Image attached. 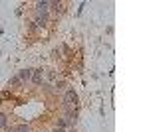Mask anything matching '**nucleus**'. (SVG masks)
I'll use <instances>...</instances> for the list:
<instances>
[{
	"instance_id": "nucleus-1",
	"label": "nucleus",
	"mask_w": 149,
	"mask_h": 132,
	"mask_svg": "<svg viewBox=\"0 0 149 132\" xmlns=\"http://www.w3.org/2000/svg\"><path fill=\"white\" fill-rule=\"evenodd\" d=\"M62 103H64V107H66V109H70V107H74V105L78 103V93H76L74 89H70V91H66V93H64V99H62Z\"/></svg>"
},
{
	"instance_id": "nucleus-2",
	"label": "nucleus",
	"mask_w": 149,
	"mask_h": 132,
	"mask_svg": "<svg viewBox=\"0 0 149 132\" xmlns=\"http://www.w3.org/2000/svg\"><path fill=\"white\" fill-rule=\"evenodd\" d=\"M30 81H32L34 85H42V81H44V71H42V69H32Z\"/></svg>"
},
{
	"instance_id": "nucleus-3",
	"label": "nucleus",
	"mask_w": 149,
	"mask_h": 132,
	"mask_svg": "<svg viewBox=\"0 0 149 132\" xmlns=\"http://www.w3.org/2000/svg\"><path fill=\"white\" fill-rule=\"evenodd\" d=\"M16 77L20 79V83H24V81H30V77H32V69H22Z\"/></svg>"
},
{
	"instance_id": "nucleus-4",
	"label": "nucleus",
	"mask_w": 149,
	"mask_h": 132,
	"mask_svg": "<svg viewBox=\"0 0 149 132\" xmlns=\"http://www.w3.org/2000/svg\"><path fill=\"white\" fill-rule=\"evenodd\" d=\"M46 22H48V14H42V16H38V18H36V22L32 24V30H34L36 26H40V28H42V26H46Z\"/></svg>"
},
{
	"instance_id": "nucleus-5",
	"label": "nucleus",
	"mask_w": 149,
	"mask_h": 132,
	"mask_svg": "<svg viewBox=\"0 0 149 132\" xmlns=\"http://www.w3.org/2000/svg\"><path fill=\"white\" fill-rule=\"evenodd\" d=\"M48 8H50V2H46V0L36 4V10L40 12V14H48Z\"/></svg>"
},
{
	"instance_id": "nucleus-6",
	"label": "nucleus",
	"mask_w": 149,
	"mask_h": 132,
	"mask_svg": "<svg viewBox=\"0 0 149 132\" xmlns=\"http://www.w3.org/2000/svg\"><path fill=\"white\" fill-rule=\"evenodd\" d=\"M12 130L14 132H30V126H28V124H18V126H14Z\"/></svg>"
},
{
	"instance_id": "nucleus-7",
	"label": "nucleus",
	"mask_w": 149,
	"mask_h": 132,
	"mask_svg": "<svg viewBox=\"0 0 149 132\" xmlns=\"http://www.w3.org/2000/svg\"><path fill=\"white\" fill-rule=\"evenodd\" d=\"M8 126V116L4 112H0V128H6Z\"/></svg>"
},
{
	"instance_id": "nucleus-8",
	"label": "nucleus",
	"mask_w": 149,
	"mask_h": 132,
	"mask_svg": "<svg viewBox=\"0 0 149 132\" xmlns=\"http://www.w3.org/2000/svg\"><path fill=\"white\" fill-rule=\"evenodd\" d=\"M10 85H12V87H18V85H20V79H18V77H14V79L10 81Z\"/></svg>"
},
{
	"instance_id": "nucleus-9",
	"label": "nucleus",
	"mask_w": 149,
	"mask_h": 132,
	"mask_svg": "<svg viewBox=\"0 0 149 132\" xmlns=\"http://www.w3.org/2000/svg\"><path fill=\"white\" fill-rule=\"evenodd\" d=\"M54 132H64V130H62V128H56V130H54Z\"/></svg>"
}]
</instances>
